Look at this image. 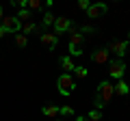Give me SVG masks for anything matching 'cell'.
I'll list each match as a JSON object with an SVG mask.
<instances>
[{
  "instance_id": "6da1fadb",
  "label": "cell",
  "mask_w": 130,
  "mask_h": 121,
  "mask_svg": "<svg viewBox=\"0 0 130 121\" xmlns=\"http://www.w3.org/2000/svg\"><path fill=\"white\" fill-rule=\"evenodd\" d=\"M113 95H115L113 84L108 82V80H102V82H100V87H98V93H95V108H98V110H102L106 104H111Z\"/></svg>"
},
{
  "instance_id": "7a4b0ae2",
  "label": "cell",
  "mask_w": 130,
  "mask_h": 121,
  "mask_svg": "<svg viewBox=\"0 0 130 121\" xmlns=\"http://www.w3.org/2000/svg\"><path fill=\"white\" fill-rule=\"evenodd\" d=\"M56 87H59V93H61V95H72V93H74V89H76L74 76L63 71V74L56 78Z\"/></svg>"
},
{
  "instance_id": "3957f363",
  "label": "cell",
  "mask_w": 130,
  "mask_h": 121,
  "mask_svg": "<svg viewBox=\"0 0 130 121\" xmlns=\"http://www.w3.org/2000/svg\"><path fill=\"white\" fill-rule=\"evenodd\" d=\"M126 74V63L121 58H111L108 61V76L115 80H121Z\"/></svg>"
},
{
  "instance_id": "277c9868",
  "label": "cell",
  "mask_w": 130,
  "mask_h": 121,
  "mask_svg": "<svg viewBox=\"0 0 130 121\" xmlns=\"http://www.w3.org/2000/svg\"><path fill=\"white\" fill-rule=\"evenodd\" d=\"M0 26L5 28L7 33H22V24L18 22V17H15V15H5V17H2V22H0Z\"/></svg>"
},
{
  "instance_id": "5b68a950",
  "label": "cell",
  "mask_w": 130,
  "mask_h": 121,
  "mask_svg": "<svg viewBox=\"0 0 130 121\" xmlns=\"http://www.w3.org/2000/svg\"><path fill=\"white\" fill-rule=\"evenodd\" d=\"M106 11H108V5H104V2H95V5H89L87 17H102V15H106Z\"/></svg>"
},
{
  "instance_id": "8992f818",
  "label": "cell",
  "mask_w": 130,
  "mask_h": 121,
  "mask_svg": "<svg viewBox=\"0 0 130 121\" xmlns=\"http://www.w3.org/2000/svg\"><path fill=\"white\" fill-rule=\"evenodd\" d=\"M39 41H41L48 50H56V46H59V37H56L54 33H46V30L39 35Z\"/></svg>"
},
{
  "instance_id": "52a82bcc",
  "label": "cell",
  "mask_w": 130,
  "mask_h": 121,
  "mask_svg": "<svg viewBox=\"0 0 130 121\" xmlns=\"http://www.w3.org/2000/svg\"><path fill=\"white\" fill-rule=\"evenodd\" d=\"M128 39H126V41H113L111 43V46H108L106 48V50L108 52H115V54H117V58H124V56H126V52H128Z\"/></svg>"
},
{
  "instance_id": "ba28073f",
  "label": "cell",
  "mask_w": 130,
  "mask_h": 121,
  "mask_svg": "<svg viewBox=\"0 0 130 121\" xmlns=\"http://www.w3.org/2000/svg\"><path fill=\"white\" fill-rule=\"evenodd\" d=\"M108 54H111V52L106 50V48H98L95 52H91V61L93 63H95V65H104V63H108Z\"/></svg>"
},
{
  "instance_id": "9c48e42d",
  "label": "cell",
  "mask_w": 130,
  "mask_h": 121,
  "mask_svg": "<svg viewBox=\"0 0 130 121\" xmlns=\"http://www.w3.org/2000/svg\"><path fill=\"white\" fill-rule=\"evenodd\" d=\"M70 26H72V19H70V17H56V19H54V35L59 37V35L67 33Z\"/></svg>"
},
{
  "instance_id": "30bf717a",
  "label": "cell",
  "mask_w": 130,
  "mask_h": 121,
  "mask_svg": "<svg viewBox=\"0 0 130 121\" xmlns=\"http://www.w3.org/2000/svg\"><path fill=\"white\" fill-rule=\"evenodd\" d=\"M28 33H39V35H41L43 33V26H41V24H35V22H26L22 26V35H28Z\"/></svg>"
},
{
  "instance_id": "8fae6325",
  "label": "cell",
  "mask_w": 130,
  "mask_h": 121,
  "mask_svg": "<svg viewBox=\"0 0 130 121\" xmlns=\"http://www.w3.org/2000/svg\"><path fill=\"white\" fill-rule=\"evenodd\" d=\"M113 91H115V95H119V97H126V95L130 93V87L124 80H117V84H113Z\"/></svg>"
},
{
  "instance_id": "7c38bea8",
  "label": "cell",
  "mask_w": 130,
  "mask_h": 121,
  "mask_svg": "<svg viewBox=\"0 0 130 121\" xmlns=\"http://www.w3.org/2000/svg\"><path fill=\"white\" fill-rule=\"evenodd\" d=\"M61 67L65 69V74L74 71V61H72V56H61Z\"/></svg>"
},
{
  "instance_id": "4fadbf2b",
  "label": "cell",
  "mask_w": 130,
  "mask_h": 121,
  "mask_svg": "<svg viewBox=\"0 0 130 121\" xmlns=\"http://www.w3.org/2000/svg\"><path fill=\"white\" fill-rule=\"evenodd\" d=\"M15 17H18V22L20 24H26V22H30V17H32V13H30V11H28V9H20V13L18 15H15Z\"/></svg>"
},
{
  "instance_id": "5bb4252c",
  "label": "cell",
  "mask_w": 130,
  "mask_h": 121,
  "mask_svg": "<svg viewBox=\"0 0 130 121\" xmlns=\"http://www.w3.org/2000/svg\"><path fill=\"white\" fill-rule=\"evenodd\" d=\"M41 112H43L46 117H56V115H59V106H54V104H46Z\"/></svg>"
},
{
  "instance_id": "9a60e30c",
  "label": "cell",
  "mask_w": 130,
  "mask_h": 121,
  "mask_svg": "<svg viewBox=\"0 0 130 121\" xmlns=\"http://www.w3.org/2000/svg\"><path fill=\"white\" fill-rule=\"evenodd\" d=\"M26 9L28 11H41L43 9V2H41V0H26Z\"/></svg>"
},
{
  "instance_id": "2e32d148",
  "label": "cell",
  "mask_w": 130,
  "mask_h": 121,
  "mask_svg": "<svg viewBox=\"0 0 130 121\" xmlns=\"http://www.w3.org/2000/svg\"><path fill=\"white\" fill-rule=\"evenodd\" d=\"M83 33H80V30H74V33L70 35V43L72 46H80V43H83Z\"/></svg>"
},
{
  "instance_id": "e0dca14e",
  "label": "cell",
  "mask_w": 130,
  "mask_h": 121,
  "mask_svg": "<svg viewBox=\"0 0 130 121\" xmlns=\"http://www.w3.org/2000/svg\"><path fill=\"white\" fill-rule=\"evenodd\" d=\"M54 19H56L54 15H52L50 11H46V13H43V19H41V26L43 28H46V26H54Z\"/></svg>"
},
{
  "instance_id": "ac0fdd59",
  "label": "cell",
  "mask_w": 130,
  "mask_h": 121,
  "mask_svg": "<svg viewBox=\"0 0 130 121\" xmlns=\"http://www.w3.org/2000/svg\"><path fill=\"white\" fill-rule=\"evenodd\" d=\"M102 119V110H98V108H91L87 112V121H100Z\"/></svg>"
},
{
  "instance_id": "d6986e66",
  "label": "cell",
  "mask_w": 130,
  "mask_h": 121,
  "mask_svg": "<svg viewBox=\"0 0 130 121\" xmlns=\"http://www.w3.org/2000/svg\"><path fill=\"white\" fill-rule=\"evenodd\" d=\"M87 67H83V65H78V67H74V76L76 78H87Z\"/></svg>"
},
{
  "instance_id": "ffe728a7",
  "label": "cell",
  "mask_w": 130,
  "mask_h": 121,
  "mask_svg": "<svg viewBox=\"0 0 130 121\" xmlns=\"http://www.w3.org/2000/svg\"><path fill=\"white\" fill-rule=\"evenodd\" d=\"M67 50H70L72 56H83V48H80V46H72V43H70V46H67Z\"/></svg>"
},
{
  "instance_id": "44dd1931",
  "label": "cell",
  "mask_w": 130,
  "mask_h": 121,
  "mask_svg": "<svg viewBox=\"0 0 130 121\" xmlns=\"http://www.w3.org/2000/svg\"><path fill=\"white\" fill-rule=\"evenodd\" d=\"M15 43H18L20 48H26V46H28V39H26V35H15Z\"/></svg>"
},
{
  "instance_id": "7402d4cb",
  "label": "cell",
  "mask_w": 130,
  "mask_h": 121,
  "mask_svg": "<svg viewBox=\"0 0 130 121\" xmlns=\"http://www.w3.org/2000/svg\"><path fill=\"white\" fill-rule=\"evenodd\" d=\"M59 115H63V117H72V115H74V108H72V106H61V108H59Z\"/></svg>"
},
{
  "instance_id": "603a6c76",
  "label": "cell",
  "mask_w": 130,
  "mask_h": 121,
  "mask_svg": "<svg viewBox=\"0 0 130 121\" xmlns=\"http://www.w3.org/2000/svg\"><path fill=\"white\" fill-rule=\"evenodd\" d=\"M13 7H18V9H26V0H13Z\"/></svg>"
},
{
  "instance_id": "cb8c5ba5",
  "label": "cell",
  "mask_w": 130,
  "mask_h": 121,
  "mask_svg": "<svg viewBox=\"0 0 130 121\" xmlns=\"http://www.w3.org/2000/svg\"><path fill=\"white\" fill-rule=\"evenodd\" d=\"M80 30H83V33H95V28H91V26H83V28H80Z\"/></svg>"
},
{
  "instance_id": "d4e9b609",
  "label": "cell",
  "mask_w": 130,
  "mask_h": 121,
  "mask_svg": "<svg viewBox=\"0 0 130 121\" xmlns=\"http://www.w3.org/2000/svg\"><path fill=\"white\" fill-rule=\"evenodd\" d=\"M78 7H80V9H85V11H87V9H89V2H87V0H80V2H78Z\"/></svg>"
},
{
  "instance_id": "484cf974",
  "label": "cell",
  "mask_w": 130,
  "mask_h": 121,
  "mask_svg": "<svg viewBox=\"0 0 130 121\" xmlns=\"http://www.w3.org/2000/svg\"><path fill=\"white\" fill-rule=\"evenodd\" d=\"M5 35H7V30H5V28H2V26H0V39L5 37Z\"/></svg>"
},
{
  "instance_id": "4316f807",
  "label": "cell",
  "mask_w": 130,
  "mask_h": 121,
  "mask_svg": "<svg viewBox=\"0 0 130 121\" xmlns=\"http://www.w3.org/2000/svg\"><path fill=\"white\" fill-rule=\"evenodd\" d=\"M76 121H87V117H76Z\"/></svg>"
},
{
  "instance_id": "83f0119b",
  "label": "cell",
  "mask_w": 130,
  "mask_h": 121,
  "mask_svg": "<svg viewBox=\"0 0 130 121\" xmlns=\"http://www.w3.org/2000/svg\"><path fill=\"white\" fill-rule=\"evenodd\" d=\"M2 17H5V13H2V7H0V22H2Z\"/></svg>"
},
{
  "instance_id": "f1b7e54d",
  "label": "cell",
  "mask_w": 130,
  "mask_h": 121,
  "mask_svg": "<svg viewBox=\"0 0 130 121\" xmlns=\"http://www.w3.org/2000/svg\"><path fill=\"white\" fill-rule=\"evenodd\" d=\"M128 41H130V37H128Z\"/></svg>"
}]
</instances>
